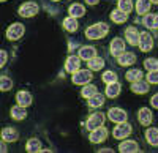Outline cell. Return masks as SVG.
<instances>
[{"mask_svg":"<svg viewBox=\"0 0 158 153\" xmlns=\"http://www.w3.org/2000/svg\"><path fill=\"white\" fill-rule=\"evenodd\" d=\"M108 32H109L108 24L98 22V24H95V25H90V27H87L85 36L90 38V40H101V38H104V36L108 35Z\"/></svg>","mask_w":158,"mask_h":153,"instance_id":"1","label":"cell"},{"mask_svg":"<svg viewBox=\"0 0 158 153\" xmlns=\"http://www.w3.org/2000/svg\"><path fill=\"white\" fill-rule=\"evenodd\" d=\"M24 32H25L24 25L21 22H15V24H11L10 27L6 29V38L10 41H16L24 35Z\"/></svg>","mask_w":158,"mask_h":153,"instance_id":"2","label":"cell"},{"mask_svg":"<svg viewBox=\"0 0 158 153\" xmlns=\"http://www.w3.org/2000/svg\"><path fill=\"white\" fill-rule=\"evenodd\" d=\"M18 13H19L22 18H32V16H35L36 13H38V5L35 2H25V3H22L19 6V11Z\"/></svg>","mask_w":158,"mask_h":153,"instance_id":"3","label":"cell"},{"mask_svg":"<svg viewBox=\"0 0 158 153\" xmlns=\"http://www.w3.org/2000/svg\"><path fill=\"white\" fill-rule=\"evenodd\" d=\"M131 130H133V128H131L130 123L122 122V123H117V126L114 128L112 134H114L115 139H125V137H128L131 134Z\"/></svg>","mask_w":158,"mask_h":153,"instance_id":"4","label":"cell"},{"mask_svg":"<svg viewBox=\"0 0 158 153\" xmlns=\"http://www.w3.org/2000/svg\"><path fill=\"white\" fill-rule=\"evenodd\" d=\"M139 47H141L142 52H149V50H152V47H153V38H152L150 33H147V32L139 33Z\"/></svg>","mask_w":158,"mask_h":153,"instance_id":"5","label":"cell"},{"mask_svg":"<svg viewBox=\"0 0 158 153\" xmlns=\"http://www.w3.org/2000/svg\"><path fill=\"white\" fill-rule=\"evenodd\" d=\"M92 74L89 70H77L74 74H73V84H77V85H82V84H87L92 81Z\"/></svg>","mask_w":158,"mask_h":153,"instance_id":"6","label":"cell"},{"mask_svg":"<svg viewBox=\"0 0 158 153\" xmlns=\"http://www.w3.org/2000/svg\"><path fill=\"white\" fill-rule=\"evenodd\" d=\"M106 137H108V130L104 128V126H98V128L92 130V133H90V142L100 144V142H103Z\"/></svg>","mask_w":158,"mask_h":153,"instance_id":"7","label":"cell"},{"mask_svg":"<svg viewBox=\"0 0 158 153\" xmlns=\"http://www.w3.org/2000/svg\"><path fill=\"white\" fill-rule=\"evenodd\" d=\"M103 123H104V114L95 112V114H92V115L89 117V120H87V128L92 131V130L98 128V126H101Z\"/></svg>","mask_w":158,"mask_h":153,"instance_id":"8","label":"cell"},{"mask_svg":"<svg viewBox=\"0 0 158 153\" xmlns=\"http://www.w3.org/2000/svg\"><path fill=\"white\" fill-rule=\"evenodd\" d=\"M108 117H109V120L114 122V123H122V122L127 120V114H125V111L118 109V107H112V109H109V112H108Z\"/></svg>","mask_w":158,"mask_h":153,"instance_id":"9","label":"cell"},{"mask_svg":"<svg viewBox=\"0 0 158 153\" xmlns=\"http://www.w3.org/2000/svg\"><path fill=\"white\" fill-rule=\"evenodd\" d=\"M18 137H19V133L16 128L6 126V128L2 130V139L5 142H15V141H18Z\"/></svg>","mask_w":158,"mask_h":153,"instance_id":"10","label":"cell"},{"mask_svg":"<svg viewBox=\"0 0 158 153\" xmlns=\"http://www.w3.org/2000/svg\"><path fill=\"white\" fill-rule=\"evenodd\" d=\"M111 54L114 57H118L120 54H123V49H125V43L123 40H120V38H114V40L111 41Z\"/></svg>","mask_w":158,"mask_h":153,"instance_id":"11","label":"cell"},{"mask_svg":"<svg viewBox=\"0 0 158 153\" xmlns=\"http://www.w3.org/2000/svg\"><path fill=\"white\" fill-rule=\"evenodd\" d=\"M16 99H18V104H19V106H24V107L30 106V104H32V101H33L32 95H30L27 90H21V92H18V93H16Z\"/></svg>","mask_w":158,"mask_h":153,"instance_id":"12","label":"cell"},{"mask_svg":"<svg viewBox=\"0 0 158 153\" xmlns=\"http://www.w3.org/2000/svg\"><path fill=\"white\" fill-rule=\"evenodd\" d=\"M65 68H67V71H70V73H76L79 68H81V57H76V55L68 57Z\"/></svg>","mask_w":158,"mask_h":153,"instance_id":"13","label":"cell"},{"mask_svg":"<svg viewBox=\"0 0 158 153\" xmlns=\"http://www.w3.org/2000/svg\"><path fill=\"white\" fill-rule=\"evenodd\" d=\"M125 36H127V41L131 44V46H136L139 44V33L135 27H128L125 30Z\"/></svg>","mask_w":158,"mask_h":153,"instance_id":"14","label":"cell"},{"mask_svg":"<svg viewBox=\"0 0 158 153\" xmlns=\"http://www.w3.org/2000/svg\"><path fill=\"white\" fill-rule=\"evenodd\" d=\"M79 57H81L82 60L94 58V57H97V49L92 47V46H84V47L79 49Z\"/></svg>","mask_w":158,"mask_h":153,"instance_id":"15","label":"cell"},{"mask_svg":"<svg viewBox=\"0 0 158 153\" xmlns=\"http://www.w3.org/2000/svg\"><path fill=\"white\" fill-rule=\"evenodd\" d=\"M11 117L15 119V120H24L25 117H27V111H25L24 106L16 104V106L11 107Z\"/></svg>","mask_w":158,"mask_h":153,"instance_id":"16","label":"cell"},{"mask_svg":"<svg viewBox=\"0 0 158 153\" xmlns=\"http://www.w3.org/2000/svg\"><path fill=\"white\" fill-rule=\"evenodd\" d=\"M149 88H150L149 84H147V82H144V81H136V82L131 84V92L139 93V95L147 93V92H149Z\"/></svg>","mask_w":158,"mask_h":153,"instance_id":"17","label":"cell"},{"mask_svg":"<svg viewBox=\"0 0 158 153\" xmlns=\"http://www.w3.org/2000/svg\"><path fill=\"white\" fill-rule=\"evenodd\" d=\"M118 60V65H122V66H127V65H131V63H135L136 60V55L135 54H131V52H123L117 57Z\"/></svg>","mask_w":158,"mask_h":153,"instance_id":"18","label":"cell"},{"mask_svg":"<svg viewBox=\"0 0 158 153\" xmlns=\"http://www.w3.org/2000/svg\"><path fill=\"white\" fill-rule=\"evenodd\" d=\"M118 150L122 153H131V151H139V147L135 141H125L118 145Z\"/></svg>","mask_w":158,"mask_h":153,"instance_id":"19","label":"cell"},{"mask_svg":"<svg viewBox=\"0 0 158 153\" xmlns=\"http://www.w3.org/2000/svg\"><path fill=\"white\" fill-rule=\"evenodd\" d=\"M142 22H144L146 27L155 30V29H158V14H146L144 19H142Z\"/></svg>","mask_w":158,"mask_h":153,"instance_id":"20","label":"cell"},{"mask_svg":"<svg viewBox=\"0 0 158 153\" xmlns=\"http://www.w3.org/2000/svg\"><path fill=\"white\" fill-rule=\"evenodd\" d=\"M138 119H139V123H141V125H150V123H152V112H150L149 109H146V107H142V109L139 111Z\"/></svg>","mask_w":158,"mask_h":153,"instance_id":"21","label":"cell"},{"mask_svg":"<svg viewBox=\"0 0 158 153\" xmlns=\"http://www.w3.org/2000/svg\"><path fill=\"white\" fill-rule=\"evenodd\" d=\"M111 19H112L114 22H117V24H123V22L128 19V13H125V11H122V10H114V11L111 13Z\"/></svg>","mask_w":158,"mask_h":153,"instance_id":"22","label":"cell"},{"mask_svg":"<svg viewBox=\"0 0 158 153\" xmlns=\"http://www.w3.org/2000/svg\"><path fill=\"white\" fill-rule=\"evenodd\" d=\"M106 95H108V98H115V96H118V95H120V84H117V82L108 84V87H106Z\"/></svg>","mask_w":158,"mask_h":153,"instance_id":"23","label":"cell"},{"mask_svg":"<svg viewBox=\"0 0 158 153\" xmlns=\"http://www.w3.org/2000/svg\"><path fill=\"white\" fill-rule=\"evenodd\" d=\"M146 137H147V142L153 147L158 145V130L156 128H149L146 131Z\"/></svg>","mask_w":158,"mask_h":153,"instance_id":"24","label":"cell"},{"mask_svg":"<svg viewBox=\"0 0 158 153\" xmlns=\"http://www.w3.org/2000/svg\"><path fill=\"white\" fill-rule=\"evenodd\" d=\"M68 11H70V16H73V18H81V16H84L85 8H84L82 5H79V3H73Z\"/></svg>","mask_w":158,"mask_h":153,"instance_id":"25","label":"cell"},{"mask_svg":"<svg viewBox=\"0 0 158 153\" xmlns=\"http://www.w3.org/2000/svg\"><path fill=\"white\" fill-rule=\"evenodd\" d=\"M104 104V96L101 95V93H95L92 98H89V106L90 107H100V106H103Z\"/></svg>","mask_w":158,"mask_h":153,"instance_id":"26","label":"cell"},{"mask_svg":"<svg viewBox=\"0 0 158 153\" xmlns=\"http://www.w3.org/2000/svg\"><path fill=\"white\" fill-rule=\"evenodd\" d=\"M25 148H27V151H40L41 150V142L38 141V139H35V137H32L30 141H27V144H25Z\"/></svg>","mask_w":158,"mask_h":153,"instance_id":"27","label":"cell"},{"mask_svg":"<svg viewBox=\"0 0 158 153\" xmlns=\"http://www.w3.org/2000/svg\"><path fill=\"white\" fill-rule=\"evenodd\" d=\"M150 0H138L136 3V11L139 13V14H146V13L150 10Z\"/></svg>","mask_w":158,"mask_h":153,"instance_id":"28","label":"cell"},{"mask_svg":"<svg viewBox=\"0 0 158 153\" xmlns=\"http://www.w3.org/2000/svg\"><path fill=\"white\" fill-rule=\"evenodd\" d=\"M104 66V60L100 58V57H94V58H90L89 60V68L90 70H94V71H98Z\"/></svg>","mask_w":158,"mask_h":153,"instance_id":"29","label":"cell"},{"mask_svg":"<svg viewBox=\"0 0 158 153\" xmlns=\"http://www.w3.org/2000/svg\"><path fill=\"white\" fill-rule=\"evenodd\" d=\"M63 27L67 29L68 32H76L77 30V21H76V18H73V16L67 18L63 21Z\"/></svg>","mask_w":158,"mask_h":153,"instance_id":"30","label":"cell"},{"mask_svg":"<svg viewBox=\"0 0 158 153\" xmlns=\"http://www.w3.org/2000/svg\"><path fill=\"white\" fill-rule=\"evenodd\" d=\"M125 78H127L130 82L141 81V79H142V71H141V70H130V71H127V76H125Z\"/></svg>","mask_w":158,"mask_h":153,"instance_id":"31","label":"cell"},{"mask_svg":"<svg viewBox=\"0 0 158 153\" xmlns=\"http://www.w3.org/2000/svg\"><path fill=\"white\" fill-rule=\"evenodd\" d=\"M11 87H13V81L10 78H6V76H0V90H11Z\"/></svg>","mask_w":158,"mask_h":153,"instance_id":"32","label":"cell"},{"mask_svg":"<svg viewBox=\"0 0 158 153\" xmlns=\"http://www.w3.org/2000/svg\"><path fill=\"white\" fill-rule=\"evenodd\" d=\"M118 10H122L125 13H130L133 10V0H118Z\"/></svg>","mask_w":158,"mask_h":153,"instance_id":"33","label":"cell"},{"mask_svg":"<svg viewBox=\"0 0 158 153\" xmlns=\"http://www.w3.org/2000/svg\"><path fill=\"white\" fill-rule=\"evenodd\" d=\"M97 92H98V88H97L95 85H85V87L82 88V96L89 99V98H92V96H94Z\"/></svg>","mask_w":158,"mask_h":153,"instance_id":"34","label":"cell"},{"mask_svg":"<svg viewBox=\"0 0 158 153\" xmlns=\"http://www.w3.org/2000/svg\"><path fill=\"white\" fill-rule=\"evenodd\" d=\"M144 66L149 71H155V70H158V60L156 58H147L144 62Z\"/></svg>","mask_w":158,"mask_h":153,"instance_id":"35","label":"cell"},{"mask_svg":"<svg viewBox=\"0 0 158 153\" xmlns=\"http://www.w3.org/2000/svg\"><path fill=\"white\" fill-rule=\"evenodd\" d=\"M103 81L106 82V84L117 82V74L112 73V71H104V73H103Z\"/></svg>","mask_w":158,"mask_h":153,"instance_id":"36","label":"cell"},{"mask_svg":"<svg viewBox=\"0 0 158 153\" xmlns=\"http://www.w3.org/2000/svg\"><path fill=\"white\" fill-rule=\"evenodd\" d=\"M147 81H149L150 84H158V70L150 71V73L147 74Z\"/></svg>","mask_w":158,"mask_h":153,"instance_id":"37","label":"cell"},{"mask_svg":"<svg viewBox=\"0 0 158 153\" xmlns=\"http://www.w3.org/2000/svg\"><path fill=\"white\" fill-rule=\"evenodd\" d=\"M6 58H8V54H6V50H0V68H3V66H5V63H6Z\"/></svg>","mask_w":158,"mask_h":153,"instance_id":"38","label":"cell"},{"mask_svg":"<svg viewBox=\"0 0 158 153\" xmlns=\"http://www.w3.org/2000/svg\"><path fill=\"white\" fill-rule=\"evenodd\" d=\"M150 103H152V106H153V107H156V109H158V95H153V96H152Z\"/></svg>","mask_w":158,"mask_h":153,"instance_id":"39","label":"cell"},{"mask_svg":"<svg viewBox=\"0 0 158 153\" xmlns=\"http://www.w3.org/2000/svg\"><path fill=\"white\" fill-rule=\"evenodd\" d=\"M5 151H8V148H6V144H5V141L2 139V141H0V153H5Z\"/></svg>","mask_w":158,"mask_h":153,"instance_id":"40","label":"cell"},{"mask_svg":"<svg viewBox=\"0 0 158 153\" xmlns=\"http://www.w3.org/2000/svg\"><path fill=\"white\" fill-rule=\"evenodd\" d=\"M85 2H87L89 5H97V3L100 2V0H85Z\"/></svg>","mask_w":158,"mask_h":153,"instance_id":"41","label":"cell"},{"mask_svg":"<svg viewBox=\"0 0 158 153\" xmlns=\"http://www.w3.org/2000/svg\"><path fill=\"white\" fill-rule=\"evenodd\" d=\"M150 2H152V3H158V0H150Z\"/></svg>","mask_w":158,"mask_h":153,"instance_id":"42","label":"cell"},{"mask_svg":"<svg viewBox=\"0 0 158 153\" xmlns=\"http://www.w3.org/2000/svg\"><path fill=\"white\" fill-rule=\"evenodd\" d=\"M0 2H5V0H0Z\"/></svg>","mask_w":158,"mask_h":153,"instance_id":"43","label":"cell"},{"mask_svg":"<svg viewBox=\"0 0 158 153\" xmlns=\"http://www.w3.org/2000/svg\"><path fill=\"white\" fill-rule=\"evenodd\" d=\"M54 2H57V0H54Z\"/></svg>","mask_w":158,"mask_h":153,"instance_id":"44","label":"cell"}]
</instances>
